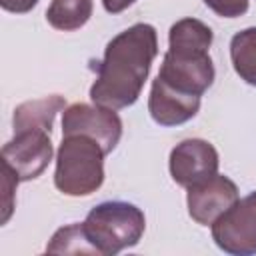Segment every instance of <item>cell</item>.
<instances>
[{"label":"cell","mask_w":256,"mask_h":256,"mask_svg":"<svg viewBox=\"0 0 256 256\" xmlns=\"http://www.w3.org/2000/svg\"><path fill=\"white\" fill-rule=\"evenodd\" d=\"M158 56V34L152 24L138 22L116 34L96 62V80L90 86V100L98 106L122 110L132 106L148 80Z\"/></svg>","instance_id":"1"},{"label":"cell","mask_w":256,"mask_h":256,"mask_svg":"<svg viewBox=\"0 0 256 256\" xmlns=\"http://www.w3.org/2000/svg\"><path fill=\"white\" fill-rule=\"evenodd\" d=\"M212 40V28L198 18L174 22L168 32V50L162 58L158 78L180 92L202 96L216 76L208 52Z\"/></svg>","instance_id":"2"},{"label":"cell","mask_w":256,"mask_h":256,"mask_svg":"<svg viewBox=\"0 0 256 256\" xmlns=\"http://www.w3.org/2000/svg\"><path fill=\"white\" fill-rule=\"evenodd\" d=\"M104 148L90 136H62L56 152L54 186L66 196H90L104 182Z\"/></svg>","instance_id":"3"},{"label":"cell","mask_w":256,"mask_h":256,"mask_svg":"<svg viewBox=\"0 0 256 256\" xmlns=\"http://www.w3.org/2000/svg\"><path fill=\"white\" fill-rule=\"evenodd\" d=\"M82 226L98 256H114L140 242L146 230V218L136 204L108 200L96 204Z\"/></svg>","instance_id":"4"},{"label":"cell","mask_w":256,"mask_h":256,"mask_svg":"<svg viewBox=\"0 0 256 256\" xmlns=\"http://www.w3.org/2000/svg\"><path fill=\"white\" fill-rule=\"evenodd\" d=\"M212 240L232 256L256 254V192L238 198L212 222Z\"/></svg>","instance_id":"5"},{"label":"cell","mask_w":256,"mask_h":256,"mask_svg":"<svg viewBox=\"0 0 256 256\" xmlns=\"http://www.w3.org/2000/svg\"><path fill=\"white\" fill-rule=\"evenodd\" d=\"M84 134L94 138L106 154H110L122 136V120L116 110L98 104L76 102L62 112V136Z\"/></svg>","instance_id":"6"},{"label":"cell","mask_w":256,"mask_h":256,"mask_svg":"<svg viewBox=\"0 0 256 256\" xmlns=\"http://www.w3.org/2000/svg\"><path fill=\"white\" fill-rule=\"evenodd\" d=\"M54 154L50 132L26 130L16 132L12 140L2 146V162L8 164L20 182L38 178L50 164Z\"/></svg>","instance_id":"7"},{"label":"cell","mask_w":256,"mask_h":256,"mask_svg":"<svg viewBox=\"0 0 256 256\" xmlns=\"http://www.w3.org/2000/svg\"><path fill=\"white\" fill-rule=\"evenodd\" d=\"M186 190L188 214L196 224L202 226H212V222L240 198L236 182L218 172L188 186Z\"/></svg>","instance_id":"8"},{"label":"cell","mask_w":256,"mask_h":256,"mask_svg":"<svg viewBox=\"0 0 256 256\" xmlns=\"http://www.w3.org/2000/svg\"><path fill=\"white\" fill-rule=\"evenodd\" d=\"M220 156L218 150L202 138H186L178 142L168 160L170 176L178 186H192L218 172Z\"/></svg>","instance_id":"9"},{"label":"cell","mask_w":256,"mask_h":256,"mask_svg":"<svg viewBox=\"0 0 256 256\" xmlns=\"http://www.w3.org/2000/svg\"><path fill=\"white\" fill-rule=\"evenodd\" d=\"M200 98L202 96L180 92L156 76L150 86L148 112L160 126H180L198 114Z\"/></svg>","instance_id":"10"},{"label":"cell","mask_w":256,"mask_h":256,"mask_svg":"<svg viewBox=\"0 0 256 256\" xmlns=\"http://www.w3.org/2000/svg\"><path fill=\"white\" fill-rule=\"evenodd\" d=\"M64 108H66V98L60 94H52V96H44V98H36V100L18 104L14 108V116H12L14 134L26 132V130L52 132L54 118Z\"/></svg>","instance_id":"11"},{"label":"cell","mask_w":256,"mask_h":256,"mask_svg":"<svg viewBox=\"0 0 256 256\" xmlns=\"http://www.w3.org/2000/svg\"><path fill=\"white\" fill-rule=\"evenodd\" d=\"M94 10L92 0H52L46 10V20L52 28L72 32L82 28Z\"/></svg>","instance_id":"12"},{"label":"cell","mask_w":256,"mask_h":256,"mask_svg":"<svg viewBox=\"0 0 256 256\" xmlns=\"http://www.w3.org/2000/svg\"><path fill=\"white\" fill-rule=\"evenodd\" d=\"M230 60L240 80L256 86V26L244 28L232 36Z\"/></svg>","instance_id":"13"},{"label":"cell","mask_w":256,"mask_h":256,"mask_svg":"<svg viewBox=\"0 0 256 256\" xmlns=\"http://www.w3.org/2000/svg\"><path fill=\"white\" fill-rule=\"evenodd\" d=\"M48 252H58V254H98L94 246L90 244L84 226L82 224H68L64 228H58L46 246Z\"/></svg>","instance_id":"14"},{"label":"cell","mask_w":256,"mask_h":256,"mask_svg":"<svg viewBox=\"0 0 256 256\" xmlns=\"http://www.w3.org/2000/svg\"><path fill=\"white\" fill-rule=\"evenodd\" d=\"M202 2L222 18H238L248 12V0H202Z\"/></svg>","instance_id":"15"},{"label":"cell","mask_w":256,"mask_h":256,"mask_svg":"<svg viewBox=\"0 0 256 256\" xmlns=\"http://www.w3.org/2000/svg\"><path fill=\"white\" fill-rule=\"evenodd\" d=\"M2 184H4V216H2V224L8 222L10 214H12V208H14V192H16V186L20 182V178L16 176V172L2 162Z\"/></svg>","instance_id":"16"},{"label":"cell","mask_w":256,"mask_h":256,"mask_svg":"<svg viewBox=\"0 0 256 256\" xmlns=\"http://www.w3.org/2000/svg\"><path fill=\"white\" fill-rule=\"evenodd\" d=\"M36 4H38V0H0L2 10L12 12V14H26V12H30Z\"/></svg>","instance_id":"17"},{"label":"cell","mask_w":256,"mask_h":256,"mask_svg":"<svg viewBox=\"0 0 256 256\" xmlns=\"http://www.w3.org/2000/svg\"><path fill=\"white\" fill-rule=\"evenodd\" d=\"M134 2L136 0H102V6L110 14H120L122 10H126L128 6H132Z\"/></svg>","instance_id":"18"}]
</instances>
